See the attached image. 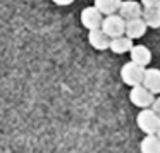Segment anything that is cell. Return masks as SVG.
I'll return each instance as SVG.
<instances>
[{
  "label": "cell",
  "instance_id": "obj_1",
  "mask_svg": "<svg viewBox=\"0 0 160 153\" xmlns=\"http://www.w3.org/2000/svg\"><path fill=\"white\" fill-rule=\"evenodd\" d=\"M136 124L145 134H157V131L160 129V115L152 107L141 108L136 117Z\"/></svg>",
  "mask_w": 160,
  "mask_h": 153
},
{
  "label": "cell",
  "instance_id": "obj_2",
  "mask_svg": "<svg viewBox=\"0 0 160 153\" xmlns=\"http://www.w3.org/2000/svg\"><path fill=\"white\" fill-rule=\"evenodd\" d=\"M145 66H139V64L132 62H126L121 69V79L124 81V84L128 86H138V84H143V79H145Z\"/></svg>",
  "mask_w": 160,
  "mask_h": 153
},
{
  "label": "cell",
  "instance_id": "obj_3",
  "mask_svg": "<svg viewBox=\"0 0 160 153\" xmlns=\"http://www.w3.org/2000/svg\"><path fill=\"white\" fill-rule=\"evenodd\" d=\"M102 29H103L110 38L122 36V35H126V19L122 17L121 14L105 16L103 22H102Z\"/></svg>",
  "mask_w": 160,
  "mask_h": 153
},
{
  "label": "cell",
  "instance_id": "obj_4",
  "mask_svg": "<svg viewBox=\"0 0 160 153\" xmlns=\"http://www.w3.org/2000/svg\"><path fill=\"white\" fill-rule=\"evenodd\" d=\"M129 100H131L132 105H136L139 108H148V107H152L153 100H155V93H152L145 84H138V86L131 88Z\"/></svg>",
  "mask_w": 160,
  "mask_h": 153
},
{
  "label": "cell",
  "instance_id": "obj_5",
  "mask_svg": "<svg viewBox=\"0 0 160 153\" xmlns=\"http://www.w3.org/2000/svg\"><path fill=\"white\" fill-rule=\"evenodd\" d=\"M102 22H103V14L98 11L97 7H86L81 12V24L90 31V29H97L102 28Z\"/></svg>",
  "mask_w": 160,
  "mask_h": 153
},
{
  "label": "cell",
  "instance_id": "obj_6",
  "mask_svg": "<svg viewBox=\"0 0 160 153\" xmlns=\"http://www.w3.org/2000/svg\"><path fill=\"white\" fill-rule=\"evenodd\" d=\"M110 40L112 38L102 28L90 29V33H88V42H90V45L93 47L95 50H98V52L110 50Z\"/></svg>",
  "mask_w": 160,
  "mask_h": 153
},
{
  "label": "cell",
  "instance_id": "obj_7",
  "mask_svg": "<svg viewBox=\"0 0 160 153\" xmlns=\"http://www.w3.org/2000/svg\"><path fill=\"white\" fill-rule=\"evenodd\" d=\"M143 4L136 2V0H122L121 9H119V14L128 21V19H136L143 16Z\"/></svg>",
  "mask_w": 160,
  "mask_h": 153
},
{
  "label": "cell",
  "instance_id": "obj_8",
  "mask_svg": "<svg viewBox=\"0 0 160 153\" xmlns=\"http://www.w3.org/2000/svg\"><path fill=\"white\" fill-rule=\"evenodd\" d=\"M146 28H148V24L145 22L143 17L128 19V21H126V35H128L131 40L141 38V36L146 33Z\"/></svg>",
  "mask_w": 160,
  "mask_h": 153
},
{
  "label": "cell",
  "instance_id": "obj_9",
  "mask_svg": "<svg viewBox=\"0 0 160 153\" xmlns=\"http://www.w3.org/2000/svg\"><path fill=\"white\" fill-rule=\"evenodd\" d=\"M129 55H131L132 62L139 64V66H145L146 67L150 62H152V52H150V48H148V47H145V45H132Z\"/></svg>",
  "mask_w": 160,
  "mask_h": 153
},
{
  "label": "cell",
  "instance_id": "obj_10",
  "mask_svg": "<svg viewBox=\"0 0 160 153\" xmlns=\"http://www.w3.org/2000/svg\"><path fill=\"white\" fill-rule=\"evenodd\" d=\"M143 84H145L152 93H155V95L160 93V69H157V67H150V69H146Z\"/></svg>",
  "mask_w": 160,
  "mask_h": 153
},
{
  "label": "cell",
  "instance_id": "obj_11",
  "mask_svg": "<svg viewBox=\"0 0 160 153\" xmlns=\"http://www.w3.org/2000/svg\"><path fill=\"white\" fill-rule=\"evenodd\" d=\"M132 48V40L129 38L128 35L117 36V38L110 40V50L117 55H124V53H129Z\"/></svg>",
  "mask_w": 160,
  "mask_h": 153
},
{
  "label": "cell",
  "instance_id": "obj_12",
  "mask_svg": "<svg viewBox=\"0 0 160 153\" xmlns=\"http://www.w3.org/2000/svg\"><path fill=\"white\" fill-rule=\"evenodd\" d=\"M141 153H160V138L157 134H146L139 143Z\"/></svg>",
  "mask_w": 160,
  "mask_h": 153
},
{
  "label": "cell",
  "instance_id": "obj_13",
  "mask_svg": "<svg viewBox=\"0 0 160 153\" xmlns=\"http://www.w3.org/2000/svg\"><path fill=\"white\" fill-rule=\"evenodd\" d=\"M121 4H122V0H95V7L103 16L117 14L119 9H121Z\"/></svg>",
  "mask_w": 160,
  "mask_h": 153
},
{
  "label": "cell",
  "instance_id": "obj_14",
  "mask_svg": "<svg viewBox=\"0 0 160 153\" xmlns=\"http://www.w3.org/2000/svg\"><path fill=\"white\" fill-rule=\"evenodd\" d=\"M143 19L148 24V28H160V7H145L143 9Z\"/></svg>",
  "mask_w": 160,
  "mask_h": 153
},
{
  "label": "cell",
  "instance_id": "obj_15",
  "mask_svg": "<svg viewBox=\"0 0 160 153\" xmlns=\"http://www.w3.org/2000/svg\"><path fill=\"white\" fill-rule=\"evenodd\" d=\"M143 7H160V0H141Z\"/></svg>",
  "mask_w": 160,
  "mask_h": 153
},
{
  "label": "cell",
  "instance_id": "obj_16",
  "mask_svg": "<svg viewBox=\"0 0 160 153\" xmlns=\"http://www.w3.org/2000/svg\"><path fill=\"white\" fill-rule=\"evenodd\" d=\"M152 108L160 115V96H155V100H153V103H152Z\"/></svg>",
  "mask_w": 160,
  "mask_h": 153
},
{
  "label": "cell",
  "instance_id": "obj_17",
  "mask_svg": "<svg viewBox=\"0 0 160 153\" xmlns=\"http://www.w3.org/2000/svg\"><path fill=\"white\" fill-rule=\"evenodd\" d=\"M55 5H71L74 2V0H52Z\"/></svg>",
  "mask_w": 160,
  "mask_h": 153
},
{
  "label": "cell",
  "instance_id": "obj_18",
  "mask_svg": "<svg viewBox=\"0 0 160 153\" xmlns=\"http://www.w3.org/2000/svg\"><path fill=\"white\" fill-rule=\"evenodd\" d=\"M157 136H158V138H160V129H158V131H157Z\"/></svg>",
  "mask_w": 160,
  "mask_h": 153
}]
</instances>
